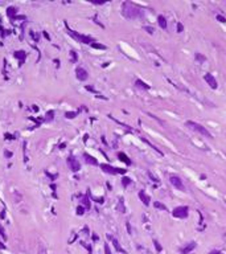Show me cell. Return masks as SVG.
Here are the masks:
<instances>
[{"mask_svg": "<svg viewBox=\"0 0 226 254\" xmlns=\"http://www.w3.org/2000/svg\"><path fill=\"white\" fill-rule=\"evenodd\" d=\"M122 12L127 19H137V17H140L142 13H143L139 7H136L134 3H130V2L123 3V11Z\"/></svg>", "mask_w": 226, "mask_h": 254, "instance_id": "1", "label": "cell"}, {"mask_svg": "<svg viewBox=\"0 0 226 254\" xmlns=\"http://www.w3.org/2000/svg\"><path fill=\"white\" fill-rule=\"evenodd\" d=\"M186 126H188L189 128H192V130H195V131H197V132H200L201 135H204V137L212 139V134L208 131V128H205L204 126H201L200 123L193 122V121H188V122H186Z\"/></svg>", "mask_w": 226, "mask_h": 254, "instance_id": "2", "label": "cell"}, {"mask_svg": "<svg viewBox=\"0 0 226 254\" xmlns=\"http://www.w3.org/2000/svg\"><path fill=\"white\" fill-rule=\"evenodd\" d=\"M66 28H68V31H69V35H70L71 37H73V38H75L77 41L84 42V44H93V42H94V40H93L91 37H89V36H84V35H79V33H77L75 31L69 29L68 24H66Z\"/></svg>", "mask_w": 226, "mask_h": 254, "instance_id": "3", "label": "cell"}, {"mask_svg": "<svg viewBox=\"0 0 226 254\" xmlns=\"http://www.w3.org/2000/svg\"><path fill=\"white\" fill-rule=\"evenodd\" d=\"M188 214H189V208L186 205L185 207L184 205L177 207V208H175V209L172 211V216L177 217V218H186L188 217Z\"/></svg>", "mask_w": 226, "mask_h": 254, "instance_id": "4", "label": "cell"}, {"mask_svg": "<svg viewBox=\"0 0 226 254\" xmlns=\"http://www.w3.org/2000/svg\"><path fill=\"white\" fill-rule=\"evenodd\" d=\"M101 168L103 169V172H106V173H111V175H117V173H126V169L123 168H115L113 166H110V164H101Z\"/></svg>", "mask_w": 226, "mask_h": 254, "instance_id": "5", "label": "cell"}, {"mask_svg": "<svg viewBox=\"0 0 226 254\" xmlns=\"http://www.w3.org/2000/svg\"><path fill=\"white\" fill-rule=\"evenodd\" d=\"M169 183L172 184L176 189H179V191H185V187H184V184H183V180H181L179 176H176V175H173V176H171V177H169Z\"/></svg>", "mask_w": 226, "mask_h": 254, "instance_id": "6", "label": "cell"}, {"mask_svg": "<svg viewBox=\"0 0 226 254\" xmlns=\"http://www.w3.org/2000/svg\"><path fill=\"white\" fill-rule=\"evenodd\" d=\"M68 164H69V167H70V169L73 172H78L79 169H81V164H79V162L75 159L74 156H70L69 159H68Z\"/></svg>", "mask_w": 226, "mask_h": 254, "instance_id": "7", "label": "cell"}, {"mask_svg": "<svg viewBox=\"0 0 226 254\" xmlns=\"http://www.w3.org/2000/svg\"><path fill=\"white\" fill-rule=\"evenodd\" d=\"M204 80H205V82H206L212 89H217V87H218V82H217V80L210 74V73H206V74L204 76Z\"/></svg>", "mask_w": 226, "mask_h": 254, "instance_id": "8", "label": "cell"}, {"mask_svg": "<svg viewBox=\"0 0 226 254\" xmlns=\"http://www.w3.org/2000/svg\"><path fill=\"white\" fill-rule=\"evenodd\" d=\"M75 74H77V78H78L79 81H86L87 78H89V73H87L84 67H77Z\"/></svg>", "mask_w": 226, "mask_h": 254, "instance_id": "9", "label": "cell"}, {"mask_svg": "<svg viewBox=\"0 0 226 254\" xmlns=\"http://www.w3.org/2000/svg\"><path fill=\"white\" fill-rule=\"evenodd\" d=\"M139 197H140V200L143 201V204H144L146 207L150 205V201H151V199H150V196H148L144 191H140V192H139Z\"/></svg>", "mask_w": 226, "mask_h": 254, "instance_id": "10", "label": "cell"}, {"mask_svg": "<svg viewBox=\"0 0 226 254\" xmlns=\"http://www.w3.org/2000/svg\"><path fill=\"white\" fill-rule=\"evenodd\" d=\"M195 247H196V242H189V244L186 245L185 247L181 249V253H183V254H189L192 250L195 249Z\"/></svg>", "mask_w": 226, "mask_h": 254, "instance_id": "11", "label": "cell"}, {"mask_svg": "<svg viewBox=\"0 0 226 254\" xmlns=\"http://www.w3.org/2000/svg\"><path fill=\"white\" fill-rule=\"evenodd\" d=\"M107 237H108V238H110V240H111V242H113V245L115 246V249H117L118 252H122V253H126V252L123 250V247H122V246H120V245H119V242H118V240H117V238H114V237H111V236H107Z\"/></svg>", "mask_w": 226, "mask_h": 254, "instance_id": "12", "label": "cell"}, {"mask_svg": "<svg viewBox=\"0 0 226 254\" xmlns=\"http://www.w3.org/2000/svg\"><path fill=\"white\" fill-rule=\"evenodd\" d=\"M84 157H85V160H86L87 163H89V164H93V166H97V164H98V162H97V159H95V157H93L91 155L86 154V152L84 154Z\"/></svg>", "mask_w": 226, "mask_h": 254, "instance_id": "13", "label": "cell"}, {"mask_svg": "<svg viewBox=\"0 0 226 254\" xmlns=\"http://www.w3.org/2000/svg\"><path fill=\"white\" fill-rule=\"evenodd\" d=\"M118 157H119V159L122 160V162H124L126 164H131V160L128 159V156L126 155L124 152H119V154H118Z\"/></svg>", "mask_w": 226, "mask_h": 254, "instance_id": "14", "label": "cell"}, {"mask_svg": "<svg viewBox=\"0 0 226 254\" xmlns=\"http://www.w3.org/2000/svg\"><path fill=\"white\" fill-rule=\"evenodd\" d=\"M15 56H16V57H17V58L20 60V65L24 62V60H25V57H26L25 52H23V50H20V52H16V53H15Z\"/></svg>", "mask_w": 226, "mask_h": 254, "instance_id": "15", "label": "cell"}, {"mask_svg": "<svg viewBox=\"0 0 226 254\" xmlns=\"http://www.w3.org/2000/svg\"><path fill=\"white\" fill-rule=\"evenodd\" d=\"M157 21H159V25H160V28H163V29H165L167 28V20H165L164 16H159L157 17Z\"/></svg>", "mask_w": 226, "mask_h": 254, "instance_id": "16", "label": "cell"}, {"mask_svg": "<svg viewBox=\"0 0 226 254\" xmlns=\"http://www.w3.org/2000/svg\"><path fill=\"white\" fill-rule=\"evenodd\" d=\"M153 205H155V208H157V209H160V211H167V207H165L164 204H161V202H159V201H155L153 202Z\"/></svg>", "mask_w": 226, "mask_h": 254, "instance_id": "17", "label": "cell"}, {"mask_svg": "<svg viewBox=\"0 0 226 254\" xmlns=\"http://www.w3.org/2000/svg\"><path fill=\"white\" fill-rule=\"evenodd\" d=\"M136 85H137V86H140V87H144V89H150L151 87L150 85H147L146 82H143L142 80H136Z\"/></svg>", "mask_w": 226, "mask_h": 254, "instance_id": "18", "label": "cell"}, {"mask_svg": "<svg viewBox=\"0 0 226 254\" xmlns=\"http://www.w3.org/2000/svg\"><path fill=\"white\" fill-rule=\"evenodd\" d=\"M0 236L3 237V240H4V241H7L8 236H7V233H5V230H4V228H3V225H2V224H0Z\"/></svg>", "mask_w": 226, "mask_h": 254, "instance_id": "19", "label": "cell"}, {"mask_svg": "<svg viewBox=\"0 0 226 254\" xmlns=\"http://www.w3.org/2000/svg\"><path fill=\"white\" fill-rule=\"evenodd\" d=\"M153 245H155V247H156V252H157V253L163 252V247H161V245H160V244H159V241H157V240H153Z\"/></svg>", "mask_w": 226, "mask_h": 254, "instance_id": "20", "label": "cell"}, {"mask_svg": "<svg viewBox=\"0 0 226 254\" xmlns=\"http://www.w3.org/2000/svg\"><path fill=\"white\" fill-rule=\"evenodd\" d=\"M122 184H123V187H127L128 184H131V179L130 177H123L122 179Z\"/></svg>", "mask_w": 226, "mask_h": 254, "instance_id": "21", "label": "cell"}, {"mask_svg": "<svg viewBox=\"0 0 226 254\" xmlns=\"http://www.w3.org/2000/svg\"><path fill=\"white\" fill-rule=\"evenodd\" d=\"M7 12H8V16H13V15L16 13V8H15V7H9V8L7 9Z\"/></svg>", "mask_w": 226, "mask_h": 254, "instance_id": "22", "label": "cell"}, {"mask_svg": "<svg viewBox=\"0 0 226 254\" xmlns=\"http://www.w3.org/2000/svg\"><path fill=\"white\" fill-rule=\"evenodd\" d=\"M91 47H93V48H97V49H106V47H104V45L95 44V42H93V44H91Z\"/></svg>", "mask_w": 226, "mask_h": 254, "instance_id": "23", "label": "cell"}, {"mask_svg": "<svg viewBox=\"0 0 226 254\" xmlns=\"http://www.w3.org/2000/svg\"><path fill=\"white\" fill-rule=\"evenodd\" d=\"M82 201H84L86 209H89V208H90V201H89V199H87V197H84V200H82Z\"/></svg>", "mask_w": 226, "mask_h": 254, "instance_id": "24", "label": "cell"}, {"mask_svg": "<svg viewBox=\"0 0 226 254\" xmlns=\"http://www.w3.org/2000/svg\"><path fill=\"white\" fill-rule=\"evenodd\" d=\"M77 213H78V214H84L85 213V208L79 205L78 208H77Z\"/></svg>", "mask_w": 226, "mask_h": 254, "instance_id": "25", "label": "cell"}, {"mask_svg": "<svg viewBox=\"0 0 226 254\" xmlns=\"http://www.w3.org/2000/svg\"><path fill=\"white\" fill-rule=\"evenodd\" d=\"M104 254H111V250H110L108 244H104Z\"/></svg>", "mask_w": 226, "mask_h": 254, "instance_id": "26", "label": "cell"}, {"mask_svg": "<svg viewBox=\"0 0 226 254\" xmlns=\"http://www.w3.org/2000/svg\"><path fill=\"white\" fill-rule=\"evenodd\" d=\"M77 115V112H66V117L68 118H74Z\"/></svg>", "mask_w": 226, "mask_h": 254, "instance_id": "27", "label": "cell"}, {"mask_svg": "<svg viewBox=\"0 0 226 254\" xmlns=\"http://www.w3.org/2000/svg\"><path fill=\"white\" fill-rule=\"evenodd\" d=\"M217 20H219L221 22H226V19L224 17V16H221V15H218V16H217Z\"/></svg>", "mask_w": 226, "mask_h": 254, "instance_id": "28", "label": "cell"}, {"mask_svg": "<svg viewBox=\"0 0 226 254\" xmlns=\"http://www.w3.org/2000/svg\"><path fill=\"white\" fill-rule=\"evenodd\" d=\"M71 57H73V61H77V54H75V52H74V50H71Z\"/></svg>", "mask_w": 226, "mask_h": 254, "instance_id": "29", "label": "cell"}, {"mask_svg": "<svg viewBox=\"0 0 226 254\" xmlns=\"http://www.w3.org/2000/svg\"><path fill=\"white\" fill-rule=\"evenodd\" d=\"M177 32H183V24H177Z\"/></svg>", "mask_w": 226, "mask_h": 254, "instance_id": "30", "label": "cell"}, {"mask_svg": "<svg viewBox=\"0 0 226 254\" xmlns=\"http://www.w3.org/2000/svg\"><path fill=\"white\" fill-rule=\"evenodd\" d=\"M146 29L148 31V33H153V28H151V27H146Z\"/></svg>", "mask_w": 226, "mask_h": 254, "instance_id": "31", "label": "cell"}, {"mask_svg": "<svg viewBox=\"0 0 226 254\" xmlns=\"http://www.w3.org/2000/svg\"><path fill=\"white\" fill-rule=\"evenodd\" d=\"M0 249H5V245L3 244V242H2V241H0Z\"/></svg>", "mask_w": 226, "mask_h": 254, "instance_id": "32", "label": "cell"}, {"mask_svg": "<svg viewBox=\"0 0 226 254\" xmlns=\"http://www.w3.org/2000/svg\"><path fill=\"white\" fill-rule=\"evenodd\" d=\"M210 254H222V253L221 252H212Z\"/></svg>", "mask_w": 226, "mask_h": 254, "instance_id": "33", "label": "cell"}]
</instances>
